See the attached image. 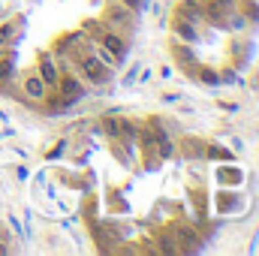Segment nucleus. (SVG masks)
Listing matches in <instances>:
<instances>
[{
	"mask_svg": "<svg viewBox=\"0 0 259 256\" xmlns=\"http://www.w3.org/2000/svg\"><path fill=\"white\" fill-rule=\"evenodd\" d=\"M75 69H78V78H84L88 84H106L109 81V66L100 61V55H81L75 61Z\"/></svg>",
	"mask_w": 259,
	"mask_h": 256,
	"instance_id": "f257e3e1",
	"label": "nucleus"
},
{
	"mask_svg": "<svg viewBox=\"0 0 259 256\" xmlns=\"http://www.w3.org/2000/svg\"><path fill=\"white\" fill-rule=\"evenodd\" d=\"M55 88H58V97H64V103H72V100L84 97V84H81V78H75V75H61Z\"/></svg>",
	"mask_w": 259,
	"mask_h": 256,
	"instance_id": "f03ea898",
	"label": "nucleus"
},
{
	"mask_svg": "<svg viewBox=\"0 0 259 256\" xmlns=\"http://www.w3.org/2000/svg\"><path fill=\"white\" fill-rule=\"evenodd\" d=\"M39 78H42L49 88H55V84H58V78H61V72H58V64H55L52 52H42V55H39Z\"/></svg>",
	"mask_w": 259,
	"mask_h": 256,
	"instance_id": "7ed1b4c3",
	"label": "nucleus"
},
{
	"mask_svg": "<svg viewBox=\"0 0 259 256\" xmlns=\"http://www.w3.org/2000/svg\"><path fill=\"white\" fill-rule=\"evenodd\" d=\"M103 18H106L109 27H124V24H130V9L124 3H112V6H106Z\"/></svg>",
	"mask_w": 259,
	"mask_h": 256,
	"instance_id": "20e7f679",
	"label": "nucleus"
},
{
	"mask_svg": "<svg viewBox=\"0 0 259 256\" xmlns=\"http://www.w3.org/2000/svg\"><path fill=\"white\" fill-rule=\"evenodd\" d=\"M100 46H103L106 52H112L118 61H124V55H127V46H124V39H121L118 33H112V30H103V33H100Z\"/></svg>",
	"mask_w": 259,
	"mask_h": 256,
	"instance_id": "39448f33",
	"label": "nucleus"
},
{
	"mask_svg": "<svg viewBox=\"0 0 259 256\" xmlns=\"http://www.w3.org/2000/svg\"><path fill=\"white\" fill-rule=\"evenodd\" d=\"M24 94L30 97V100H46V94H49V84L39 78V72H30V75H24Z\"/></svg>",
	"mask_w": 259,
	"mask_h": 256,
	"instance_id": "423d86ee",
	"label": "nucleus"
},
{
	"mask_svg": "<svg viewBox=\"0 0 259 256\" xmlns=\"http://www.w3.org/2000/svg\"><path fill=\"white\" fill-rule=\"evenodd\" d=\"M175 18H184V21H202V0H181L178 9H175Z\"/></svg>",
	"mask_w": 259,
	"mask_h": 256,
	"instance_id": "0eeeda50",
	"label": "nucleus"
},
{
	"mask_svg": "<svg viewBox=\"0 0 259 256\" xmlns=\"http://www.w3.org/2000/svg\"><path fill=\"white\" fill-rule=\"evenodd\" d=\"M172 55H175V61L181 66H190V69H196V55L187 49V46H175L172 49Z\"/></svg>",
	"mask_w": 259,
	"mask_h": 256,
	"instance_id": "6e6552de",
	"label": "nucleus"
},
{
	"mask_svg": "<svg viewBox=\"0 0 259 256\" xmlns=\"http://www.w3.org/2000/svg\"><path fill=\"white\" fill-rule=\"evenodd\" d=\"M175 33H178L181 39H187V42H193V39H196V27H193V21H184V18H175Z\"/></svg>",
	"mask_w": 259,
	"mask_h": 256,
	"instance_id": "1a4fd4ad",
	"label": "nucleus"
},
{
	"mask_svg": "<svg viewBox=\"0 0 259 256\" xmlns=\"http://www.w3.org/2000/svg\"><path fill=\"white\" fill-rule=\"evenodd\" d=\"M103 133L121 136V118H103Z\"/></svg>",
	"mask_w": 259,
	"mask_h": 256,
	"instance_id": "9d476101",
	"label": "nucleus"
},
{
	"mask_svg": "<svg viewBox=\"0 0 259 256\" xmlns=\"http://www.w3.org/2000/svg\"><path fill=\"white\" fill-rule=\"evenodd\" d=\"M199 72V78H205L208 84H217L220 81V75H214V69H208V66H202V69H196Z\"/></svg>",
	"mask_w": 259,
	"mask_h": 256,
	"instance_id": "9b49d317",
	"label": "nucleus"
},
{
	"mask_svg": "<svg viewBox=\"0 0 259 256\" xmlns=\"http://www.w3.org/2000/svg\"><path fill=\"white\" fill-rule=\"evenodd\" d=\"M169 154H172V142H169V136L160 133V157H169Z\"/></svg>",
	"mask_w": 259,
	"mask_h": 256,
	"instance_id": "f8f14e48",
	"label": "nucleus"
},
{
	"mask_svg": "<svg viewBox=\"0 0 259 256\" xmlns=\"http://www.w3.org/2000/svg\"><path fill=\"white\" fill-rule=\"evenodd\" d=\"M6 78H12V64L0 61V81H6Z\"/></svg>",
	"mask_w": 259,
	"mask_h": 256,
	"instance_id": "ddd939ff",
	"label": "nucleus"
},
{
	"mask_svg": "<svg viewBox=\"0 0 259 256\" xmlns=\"http://www.w3.org/2000/svg\"><path fill=\"white\" fill-rule=\"evenodd\" d=\"M9 36H12V24H6V27H3V30H0V42H6V39H9Z\"/></svg>",
	"mask_w": 259,
	"mask_h": 256,
	"instance_id": "4468645a",
	"label": "nucleus"
},
{
	"mask_svg": "<svg viewBox=\"0 0 259 256\" xmlns=\"http://www.w3.org/2000/svg\"><path fill=\"white\" fill-rule=\"evenodd\" d=\"M118 3H124L127 9H136V6H139V0H118Z\"/></svg>",
	"mask_w": 259,
	"mask_h": 256,
	"instance_id": "2eb2a0df",
	"label": "nucleus"
},
{
	"mask_svg": "<svg viewBox=\"0 0 259 256\" xmlns=\"http://www.w3.org/2000/svg\"><path fill=\"white\" fill-rule=\"evenodd\" d=\"M6 250H9V247H6V244H0V253H6Z\"/></svg>",
	"mask_w": 259,
	"mask_h": 256,
	"instance_id": "dca6fc26",
	"label": "nucleus"
}]
</instances>
